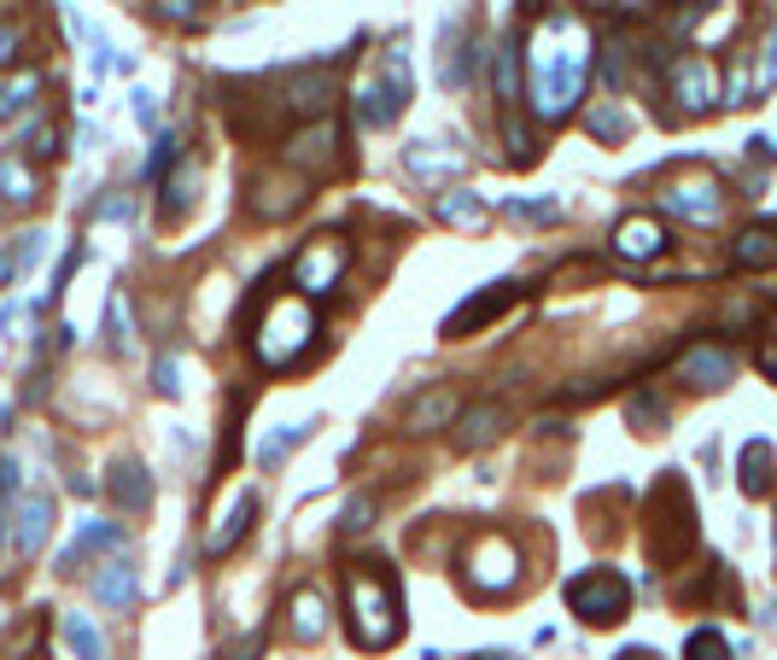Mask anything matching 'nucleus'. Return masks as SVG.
Instances as JSON below:
<instances>
[{
    "label": "nucleus",
    "mask_w": 777,
    "mask_h": 660,
    "mask_svg": "<svg viewBox=\"0 0 777 660\" xmlns=\"http://www.w3.org/2000/svg\"><path fill=\"white\" fill-rule=\"evenodd\" d=\"M456 416H462V398L450 386H433V391H421V398L403 409V432H439Z\"/></svg>",
    "instance_id": "f3484780"
},
{
    "label": "nucleus",
    "mask_w": 777,
    "mask_h": 660,
    "mask_svg": "<svg viewBox=\"0 0 777 660\" xmlns=\"http://www.w3.org/2000/svg\"><path fill=\"white\" fill-rule=\"evenodd\" d=\"M666 88H672V99H679L684 112H707L713 99H720V71H713L707 59L684 53V59L666 65Z\"/></svg>",
    "instance_id": "9d476101"
},
{
    "label": "nucleus",
    "mask_w": 777,
    "mask_h": 660,
    "mask_svg": "<svg viewBox=\"0 0 777 660\" xmlns=\"http://www.w3.org/2000/svg\"><path fill=\"white\" fill-rule=\"evenodd\" d=\"M153 7L164 18H176V24H193V18H199V0H153Z\"/></svg>",
    "instance_id": "a19ab883"
},
{
    "label": "nucleus",
    "mask_w": 777,
    "mask_h": 660,
    "mask_svg": "<svg viewBox=\"0 0 777 660\" xmlns=\"http://www.w3.org/2000/svg\"><path fill=\"white\" fill-rule=\"evenodd\" d=\"M311 345H316V311H311V298H304V293H275L270 311H263L258 327H252L258 363L281 375V368H298L304 357H311Z\"/></svg>",
    "instance_id": "7ed1b4c3"
},
{
    "label": "nucleus",
    "mask_w": 777,
    "mask_h": 660,
    "mask_svg": "<svg viewBox=\"0 0 777 660\" xmlns=\"http://www.w3.org/2000/svg\"><path fill=\"white\" fill-rule=\"evenodd\" d=\"M53 140H59V129H53V123H41V129L30 135V153H41V158H48V153H59Z\"/></svg>",
    "instance_id": "79ce46f5"
},
{
    "label": "nucleus",
    "mask_w": 777,
    "mask_h": 660,
    "mask_svg": "<svg viewBox=\"0 0 777 660\" xmlns=\"http://www.w3.org/2000/svg\"><path fill=\"white\" fill-rule=\"evenodd\" d=\"M18 41H24V35H18L12 24H0V65H12V59H18Z\"/></svg>",
    "instance_id": "37998d69"
},
{
    "label": "nucleus",
    "mask_w": 777,
    "mask_h": 660,
    "mask_svg": "<svg viewBox=\"0 0 777 660\" xmlns=\"http://www.w3.org/2000/svg\"><path fill=\"white\" fill-rule=\"evenodd\" d=\"M35 94H41V71H18V76H7V82H0V123L24 117Z\"/></svg>",
    "instance_id": "5701e85b"
},
{
    "label": "nucleus",
    "mask_w": 777,
    "mask_h": 660,
    "mask_svg": "<svg viewBox=\"0 0 777 660\" xmlns=\"http://www.w3.org/2000/svg\"><path fill=\"white\" fill-rule=\"evenodd\" d=\"M123 544V526H106V521H82L76 544L65 549V562H59V573H76L82 562H94L99 549H117Z\"/></svg>",
    "instance_id": "aec40b11"
},
{
    "label": "nucleus",
    "mask_w": 777,
    "mask_h": 660,
    "mask_svg": "<svg viewBox=\"0 0 777 660\" xmlns=\"http://www.w3.org/2000/svg\"><path fill=\"white\" fill-rule=\"evenodd\" d=\"M679 375H684L690 386H702V391H720V386H731V375H736V357H731L725 345H695V350H684Z\"/></svg>",
    "instance_id": "dca6fc26"
},
{
    "label": "nucleus",
    "mask_w": 777,
    "mask_h": 660,
    "mask_svg": "<svg viewBox=\"0 0 777 660\" xmlns=\"http://www.w3.org/2000/svg\"><path fill=\"white\" fill-rule=\"evenodd\" d=\"M135 596H140V579H135V562H106L94 573V603L99 608H112V614H123V608H135Z\"/></svg>",
    "instance_id": "6ab92c4d"
},
{
    "label": "nucleus",
    "mask_w": 777,
    "mask_h": 660,
    "mask_svg": "<svg viewBox=\"0 0 777 660\" xmlns=\"http://www.w3.org/2000/svg\"><path fill=\"white\" fill-rule=\"evenodd\" d=\"M153 386H158V398H181V375H176V357H170V350L153 363Z\"/></svg>",
    "instance_id": "4c0bfd02"
},
{
    "label": "nucleus",
    "mask_w": 777,
    "mask_h": 660,
    "mask_svg": "<svg viewBox=\"0 0 777 660\" xmlns=\"http://www.w3.org/2000/svg\"><path fill=\"white\" fill-rule=\"evenodd\" d=\"M334 147H339V129L327 117H316L311 129H298L293 140H286L281 158L293 164V170H316V164H334Z\"/></svg>",
    "instance_id": "2eb2a0df"
},
{
    "label": "nucleus",
    "mask_w": 777,
    "mask_h": 660,
    "mask_svg": "<svg viewBox=\"0 0 777 660\" xmlns=\"http://www.w3.org/2000/svg\"><path fill=\"white\" fill-rule=\"evenodd\" d=\"M508 217H521V222H556L561 205L556 199H544V205H508Z\"/></svg>",
    "instance_id": "ea45409f"
},
{
    "label": "nucleus",
    "mask_w": 777,
    "mask_h": 660,
    "mask_svg": "<svg viewBox=\"0 0 777 660\" xmlns=\"http://www.w3.org/2000/svg\"><path fill=\"white\" fill-rule=\"evenodd\" d=\"M252 521H258V491H240V497L211 521V532H204V555H229L245 532H252Z\"/></svg>",
    "instance_id": "ddd939ff"
},
{
    "label": "nucleus",
    "mask_w": 777,
    "mask_h": 660,
    "mask_svg": "<svg viewBox=\"0 0 777 660\" xmlns=\"http://www.w3.org/2000/svg\"><path fill=\"white\" fill-rule=\"evenodd\" d=\"M567 614H579L585 626H620L631 614V585L613 567H590L579 579H567Z\"/></svg>",
    "instance_id": "423d86ee"
},
{
    "label": "nucleus",
    "mask_w": 777,
    "mask_h": 660,
    "mask_svg": "<svg viewBox=\"0 0 777 660\" xmlns=\"http://www.w3.org/2000/svg\"><path fill=\"white\" fill-rule=\"evenodd\" d=\"M106 491H112V503H117L123 514H147V509H153V473H147V462H135V457L112 462Z\"/></svg>",
    "instance_id": "4468645a"
},
{
    "label": "nucleus",
    "mask_w": 777,
    "mask_h": 660,
    "mask_svg": "<svg viewBox=\"0 0 777 660\" xmlns=\"http://www.w3.org/2000/svg\"><path fill=\"white\" fill-rule=\"evenodd\" d=\"M286 106H293V112H322L327 106V71L286 76Z\"/></svg>",
    "instance_id": "b1692460"
},
{
    "label": "nucleus",
    "mask_w": 777,
    "mask_h": 660,
    "mask_svg": "<svg viewBox=\"0 0 777 660\" xmlns=\"http://www.w3.org/2000/svg\"><path fill=\"white\" fill-rule=\"evenodd\" d=\"M503 421H508V409H503L497 398H485V404H468L450 427H456V444H462V450H485V444L503 432Z\"/></svg>",
    "instance_id": "a211bd4d"
},
{
    "label": "nucleus",
    "mask_w": 777,
    "mask_h": 660,
    "mask_svg": "<svg viewBox=\"0 0 777 660\" xmlns=\"http://www.w3.org/2000/svg\"><path fill=\"white\" fill-rule=\"evenodd\" d=\"M199 193V158H188V170H170V181H164V217H181Z\"/></svg>",
    "instance_id": "bb28decb"
},
{
    "label": "nucleus",
    "mask_w": 777,
    "mask_h": 660,
    "mask_svg": "<svg viewBox=\"0 0 777 660\" xmlns=\"http://www.w3.org/2000/svg\"><path fill=\"white\" fill-rule=\"evenodd\" d=\"M521 585V549L503 538V532H480L474 544L462 549V590L474 603H497Z\"/></svg>",
    "instance_id": "39448f33"
},
{
    "label": "nucleus",
    "mask_w": 777,
    "mask_h": 660,
    "mask_svg": "<svg viewBox=\"0 0 777 660\" xmlns=\"http://www.w3.org/2000/svg\"><path fill=\"white\" fill-rule=\"evenodd\" d=\"M327 631V603L316 590H298L293 596V637H304V643H311V637H322Z\"/></svg>",
    "instance_id": "cd10ccee"
},
{
    "label": "nucleus",
    "mask_w": 777,
    "mask_h": 660,
    "mask_svg": "<svg viewBox=\"0 0 777 660\" xmlns=\"http://www.w3.org/2000/svg\"><path fill=\"white\" fill-rule=\"evenodd\" d=\"M684 660H731V643L713 626H702V631H690V643H684Z\"/></svg>",
    "instance_id": "72a5a7b5"
},
{
    "label": "nucleus",
    "mask_w": 777,
    "mask_h": 660,
    "mask_svg": "<svg viewBox=\"0 0 777 660\" xmlns=\"http://www.w3.org/2000/svg\"><path fill=\"white\" fill-rule=\"evenodd\" d=\"M345 626L351 643L380 654L403 637V596L386 562H345Z\"/></svg>",
    "instance_id": "f03ea898"
},
{
    "label": "nucleus",
    "mask_w": 777,
    "mask_h": 660,
    "mask_svg": "<svg viewBox=\"0 0 777 660\" xmlns=\"http://www.w3.org/2000/svg\"><path fill=\"white\" fill-rule=\"evenodd\" d=\"M311 432H316V421H293L286 432H270V439L258 444V468H281V462L293 457V450H298L304 439H311Z\"/></svg>",
    "instance_id": "393cba45"
},
{
    "label": "nucleus",
    "mask_w": 777,
    "mask_h": 660,
    "mask_svg": "<svg viewBox=\"0 0 777 660\" xmlns=\"http://www.w3.org/2000/svg\"><path fill=\"white\" fill-rule=\"evenodd\" d=\"M626 129H631V117L620 106H597V112H590V135H597V140H626Z\"/></svg>",
    "instance_id": "f704fd0d"
},
{
    "label": "nucleus",
    "mask_w": 777,
    "mask_h": 660,
    "mask_svg": "<svg viewBox=\"0 0 777 660\" xmlns=\"http://www.w3.org/2000/svg\"><path fill=\"white\" fill-rule=\"evenodd\" d=\"M339 526H345V532L375 526V503H368V497H351V503H345V514H339Z\"/></svg>",
    "instance_id": "58836bf2"
},
{
    "label": "nucleus",
    "mask_w": 777,
    "mask_h": 660,
    "mask_svg": "<svg viewBox=\"0 0 777 660\" xmlns=\"http://www.w3.org/2000/svg\"><path fill=\"white\" fill-rule=\"evenodd\" d=\"M106 327H112V350L129 345V298H123V286L106 298Z\"/></svg>",
    "instance_id": "e433bc0d"
},
{
    "label": "nucleus",
    "mask_w": 777,
    "mask_h": 660,
    "mask_svg": "<svg viewBox=\"0 0 777 660\" xmlns=\"http://www.w3.org/2000/svg\"><path fill=\"white\" fill-rule=\"evenodd\" d=\"M736 485H743V497H766V491H771V444H766V439H748V444H743Z\"/></svg>",
    "instance_id": "4be33fe9"
},
{
    "label": "nucleus",
    "mask_w": 777,
    "mask_h": 660,
    "mask_svg": "<svg viewBox=\"0 0 777 660\" xmlns=\"http://www.w3.org/2000/svg\"><path fill=\"white\" fill-rule=\"evenodd\" d=\"M439 217L450 222V229H485L491 211H485L474 193H444V199H439Z\"/></svg>",
    "instance_id": "c756f323"
},
{
    "label": "nucleus",
    "mask_w": 777,
    "mask_h": 660,
    "mask_svg": "<svg viewBox=\"0 0 777 660\" xmlns=\"http://www.w3.org/2000/svg\"><path fill=\"white\" fill-rule=\"evenodd\" d=\"M65 643L76 660H106V637L88 626V614H65Z\"/></svg>",
    "instance_id": "c85d7f7f"
},
{
    "label": "nucleus",
    "mask_w": 777,
    "mask_h": 660,
    "mask_svg": "<svg viewBox=\"0 0 777 660\" xmlns=\"http://www.w3.org/2000/svg\"><path fill=\"white\" fill-rule=\"evenodd\" d=\"M515 298H521V281H491L485 293H474L468 304H456V311L444 316V339H468V334H480V327H485V322H497Z\"/></svg>",
    "instance_id": "1a4fd4ad"
},
{
    "label": "nucleus",
    "mask_w": 777,
    "mask_h": 660,
    "mask_svg": "<svg viewBox=\"0 0 777 660\" xmlns=\"http://www.w3.org/2000/svg\"><path fill=\"white\" fill-rule=\"evenodd\" d=\"M345 263H351V245H345L339 234H316V240L298 245L293 263H286V281H293L304 298H322V293H334V286H339Z\"/></svg>",
    "instance_id": "0eeeda50"
},
{
    "label": "nucleus",
    "mask_w": 777,
    "mask_h": 660,
    "mask_svg": "<svg viewBox=\"0 0 777 660\" xmlns=\"http://www.w3.org/2000/svg\"><path fill=\"white\" fill-rule=\"evenodd\" d=\"M661 211L666 217H684V222H720L725 211V193L713 176H679L661 188Z\"/></svg>",
    "instance_id": "6e6552de"
},
{
    "label": "nucleus",
    "mask_w": 777,
    "mask_h": 660,
    "mask_svg": "<svg viewBox=\"0 0 777 660\" xmlns=\"http://www.w3.org/2000/svg\"><path fill=\"white\" fill-rule=\"evenodd\" d=\"M771 626H777V608H771Z\"/></svg>",
    "instance_id": "c03bdc74"
},
{
    "label": "nucleus",
    "mask_w": 777,
    "mask_h": 660,
    "mask_svg": "<svg viewBox=\"0 0 777 660\" xmlns=\"http://www.w3.org/2000/svg\"><path fill=\"white\" fill-rule=\"evenodd\" d=\"M526 65V106L538 123H567L585 99V76H590V30L579 12H556L544 18L532 41L521 48Z\"/></svg>",
    "instance_id": "f257e3e1"
},
{
    "label": "nucleus",
    "mask_w": 777,
    "mask_h": 660,
    "mask_svg": "<svg viewBox=\"0 0 777 660\" xmlns=\"http://www.w3.org/2000/svg\"><path fill=\"white\" fill-rule=\"evenodd\" d=\"M497 94L508 99V106L521 99V41H515V35L497 48Z\"/></svg>",
    "instance_id": "7c9ffc66"
},
{
    "label": "nucleus",
    "mask_w": 777,
    "mask_h": 660,
    "mask_svg": "<svg viewBox=\"0 0 777 660\" xmlns=\"http://www.w3.org/2000/svg\"><path fill=\"white\" fill-rule=\"evenodd\" d=\"M503 140L508 147H515V164H532L538 158V140H532V129H526V117L508 106V117H503Z\"/></svg>",
    "instance_id": "473e14b6"
},
{
    "label": "nucleus",
    "mask_w": 777,
    "mask_h": 660,
    "mask_svg": "<svg viewBox=\"0 0 777 660\" xmlns=\"http://www.w3.org/2000/svg\"><path fill=\"white\" fill-rule=\"evenodd\" d=\"M777 88V24L766 30V41H760V65H754V76H748V94H771Z\"/></svg>",
    "instance_id": "2f4dec72"
},
{
    "label": "nucleus",
    "mask_w": 777,
    "mask_h": 660,
    "mask_svg": "<svg viewBox=\"0 0 777 660\" xmlns=\"http://www.w3.org/2000/svg\"><path fill=\"white\" fill-rule=\"evenodd\" d=\"M631 427H638V432H661L666 427V404L638 391V398H631Z\"/></svg>",
    "instance_id": "c9c22d12"
},
{
    "label": "nucleus",
    "mask_w": 777,
    "mask_h": 660,
    "mask_svg": "<svg viewBox=\"0 0 777 660\" xmlns=\"http://www.w3.org/2000/svg\"><path fill=\"white\" fill-rule=\"evenodd\" d=\"M409 99H416V76H409L403 48H392V53H380V65L363 76V88H357V123H363V129H392Z\"/></svg>",
    "instance_id": "20e7f679"
},
{
    "label": "nucleus",
    "mask_w": 777,
    "mask_h": 660,
    "mask_svg": "<svg viewBox=\"0 0 777 660\" xmlns=\"http://www.w3.org/2000/svg\"><path fill=\"white\" fill-rule=\"evenodd\" d=\"M736 263H743V270H766V263H777V229H743L736 234Z\"/></svg>",
    "instance_id": "a878e982"
},
{
    "label": "nucleus",
    "mask_w": 777,
    "mask_h": 660,
    "mask_svg": "<svg viewBox=\"0 0 777 660\" xmlns=\"http://www.w3.org/2000/svg\"><path fill=\"white\" fill-rule=\"evenodd\" d=\"M613 252H620L626 263H649V258L666 252V229L649 211H631V217L613 222Z\"/></svg>",
    "instance_id": "f8f14e48"
},
{
    "label": "nucleus",
    "mask_w": 777,
    "mask_h": 660,
    "mask_svg": "<svg viewBox=\"0 0 777 660\" xmlns=\"http://www.w3.org/2000/svg\"><path fill=\"white\" fill-rule=\"evenodd\" d=\"M35 193H41V181L24 164V153H0V199L24 211V205H35Z\"/></svg>",
    "instance_id": "412c9836"
},
{
    "label": "nucleus",
    "mask_w": 777,
    "mask_h": 660,
    "mask_svg": "<svg viewBox=\"0 0 777 660\" xmlns=\"http://www.w3.org/2000/svg\"><path fill=\"white\" fill-rule=\"evenodd\" d=\"M12 521H18V532H12V549L24 555V562H35V555H41V544L53 538V497H41V491H30V497H18V503H12Z\"/></svg>",
    "instance_id": "9b49d317"
}]
</instances>
